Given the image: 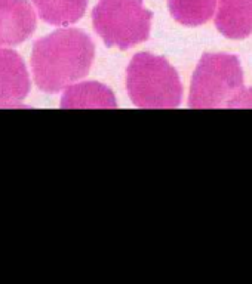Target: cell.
Listing matches in <instances>:
<instances>
[{"instance_id": "1", "label": "cell", "mask_w": 252, "mask_h": 284, "mask_svg": "<svg viewBox=\"0 0 252 284\" xmlns=\"http://www.w3.org/2000/svg\"><path fill=\"white\" fill-rule=\"evenodd\" d=\"M94 55V43L82 30L64 28L48 34L34 43L30 60L37 87L57 93L83 79Z\"/></svg>"}, {"instance_id": "2", "label": "cell", "mask_w": 252, "mask_h": 284, "mask_svg": "<svg viewBox=\"0 0 252 284\" xmlns=\"http://www.w3.org/2000/svg\"><path fill=\"white\" fill-rule=\"evenodd\" d=\"M243 93L239 60L227 54H205L191 80L189 104L191 108H234Z\"/></svg>"}, {"instance_id": "3", "label": "cell", "mask_w": 252, "mask_h": 284, "mask_svg": "<svg viewBox=\"0 0 252 284\" xmlns=\"http://www.w3.org/2000/svg\"><path fill=\"white\" fill-rule=\"evenodd\" d=\"M126 89L140 108H175L183 97L177 71L165 58L147 52L137 54L129 62Z\"/></svg>"}, {"instance_id": "4", "label": "cell", "mask_w": 252, "mask_h": 284, "mask_svg": "<svg viewBox=\"0 0 252 284\" xmlns=\"http://www.w3.org/2000/svg\"><path fill=\"white\" fill-rule=\"evenodd\" d=\"M153 14L143 0H100L92 11V24L107 46L128 49L150 36Z\"/></svg>"}, {"instance_id": "5", "label": "cell", "mask_w": 252, "mask_h": 284, "mask_svg": "<svg viewBox=\"0 0 252 284\" xmlns=\"http://www.w3.org/2000/svg\"><path fill=\"white\" fill-rule=\"evenodd\" d=\"M36 24V12L27 0H0V46L24 43Z\"/></svg>"}, {"instance_id": "6", "label": "cell", "mask_w": 252, "mask_h": 284, "mask_svg": "<svg viewBox=\"0 0 252 284\" xmlns=\"http://www.w3.org/2000/svg\"><path fill=\"white\" fill-rule=\"evenodd\" d=\"M28 92L30 76L20 54L0 48V108L20 105Z\"/></svg>"}, {"instance_id": "7", "label": "cell", "mask_w": 252, "mask_h": 284, "mask_svg": "<svg viewBox=\"0 0 252 284\" xmlns=\"http://www.w3.org/2000/svg\"><path fill=\"white\" fill-rule=\"evenodd\" d=\"M218 31L229 39H246L252 33V0H218Z\"/></svg>"}, {"instance_id": "8", "label": "cell", "mask_w": 252, "mask_h": 284, "mask_svg": "<svg viewBox=\"0 0 252 284\" xmlns=\"http://www.w3.org/2000/svg\"><path fill=\"white\" fill-rule=\"evenodd\" d=\"M63 108H116L110 89L100 83L88 81L68 87L61 100Z\"/></svg>"}, {"instance_id": "9", "label": "cell", "mask_w": 252, "mask_h": 284, "mask_svg": "<svg viewBox=\"0 0 252 284\" xmlns=\"http://www.w3.org/2000/svg\"><path fill=\"white\" fill-rule=\"evenodd\" d=\"M39 17L51 25H70L83 17L88 0H31Z\"/></svg>"}, {"instance_id": "10", "label": "cell", "mask_w": 252, "mask_h": 284, "mask_svg": "<svg viewBox=\"0 0 252 284\" xmlns=\"http://www.w3.org/2000/svg\"><path fill=\"white\" fill-rule=\"evenodd\" d=\"M174 20L187 27H197L209 20L215 0H168Z\"/></svg>"}, {"instance_id": "11", "label": "cell", "mask_w": 252, "mask_h": 284, "mask_svg": "<svg viewBox=\"0 0 252 284\" xmlns=\"http://www.w3.org/2000/svg\"><path fill=\"white\" fill-rule=\"evenodd\" d=\"M237 107H252V90L249 93H243V97L240 98Z\"/></svg>"}]
</instances>
